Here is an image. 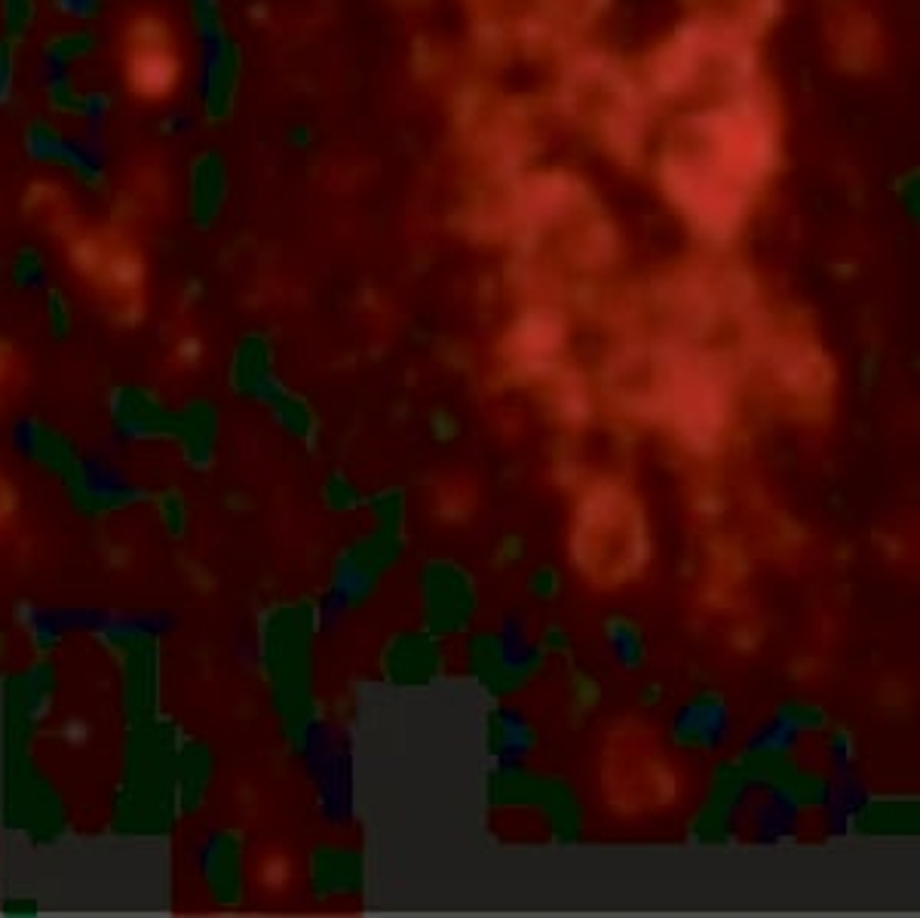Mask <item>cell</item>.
<instances>
[{
    "label": "cell",
    "mask_w": 920,
    "mask_h": 918,
    "mask_svg": "<svg viewBox=\"0 0 920 918\" xmlns=\"http://www.w3.org/2000/svg\"><path fill=\"white\" fill-rule=\"evenodd\" d=\"M16 283L22 293L28 296H49V271L44 259L25 255V262L16 267Z\"/></svg>",
    "instance_id": "obj_14"
},
{
    "label": "cell",
    "mask_w": 920,
    "mask_h": 918,
    "mask_svg": "<svg viewBox=\"0 0 920 918\" xmlns=\"http://www.w3.org/2000/svg\"><path fill=\"white\" fill-rule=\"evenodd\" d=\"M13 96V56H10V44H0V105H7Z\"/></svg>",
    "instance_id": "obj_19"
},
{
    "label": "cell",
    "mask_w": 920,
    "mask_h": 918,
    "mask_svg": "<svg viewBox=\"0 0 920 918\" xmlns=\"http://www.w3.org/2000/svg\"><path fill=\"white\" fill-rule=\"evenodd\" d=\"M222 857H225V836H218V833H203L191 845V863H194L196 875H203V879H212L218 872Z\"/></svg>",
    "instance_id": "obj_12"
},
{
    "label": "cell",
    "mask_w": 920,
    "mask_h": 918,
    "mask_svg": "<svg viewBox=\"0 0 920 918\" xmlns=\"http://www.w3.org/2000/svg\"><path fill=\"white\" fill-rule=\"evenodd\" d=\"M0 16L7 25V44L22 40L34 22V0H3L0 3Z\"/></svg>",
    "instance_id": "obj_13"
},
{
    "label": "cell",
    "mask_w": 920,
    "mask_h": 918,
    "mask_svg": "<svg viewBox=\"0 0 920 918\" xmlns=\"http://www.w3.org/2000/svg\"><path fill=\"white\" fill-rule=\"evenodd\" d=\"M203 56H200V99L203 115L212 123H222L234 111L237 86H240V52L227 40V34L203 37Z\"/></svg>",
    "instance_id": "obj_5"
},
{
    "label": "cell",
    "mask_w": 920,
    "mask_h": 918,
    "mask_svg": "<svg viewBox=\"0 0 920 918\" xmlns=\"http://www.w3.org/2000/svg\"><path fill=\"white\" fill-rule=\"evenodd\" d=\"M19 627L37 645H56L71 633L101 642H147L172 633L176 615L108 606H22Z\"/></svg>",
    "instance_id": "obj_2"
},
{
    "label": "cell",
    "mask_w": 920,
    "mask_h": 918,
    "mask_svg": "<svg viewBox=\"0 0 920 918\" xmlns=\"http://www.w3.org/2000/svg\"><path fill=\"white\" fill-rule=\"evenodd\" d=\"M7 354H10V350H7V347H0V394H3V381H7V362H3Z\"/></svg>",
    "instance_id": "obj_21"
},
{
    "label": "cell",
    "mask_w": 920,
    "mask_h": 918,
    "mask_svg": "<svg viewBox=\"0 0 920 918\" xmlns=\"http://www.w3.org/2000/svg\"><path fill=\"white\" fill-rule=\"evenodd\" d=\"M7 443H10V449L16 452L19 458L37 461L44 455V449H47V433H44V425L37 418L16 415L10 421V427H7Z\"/></svg>",
    "instance_id": "obj_9"
},
{
    "label": "cell",
    "mask_w": 920,
    "mask_h": 918,
    "mask_svg": "<svg viewBox=\"0 0 920 918\" xmlns=\"http://www.w3.org/2000/svg\"><path fill=\"white\" fill-rule=\"evenodd\" d=\"M154 437H157V430H154L151 421L135 418V415H120V418H113L111 433L105 437V445H101V449H108V452L117 455V452H123V449H135V445L151 443Z\"/></svg>",
    "instance_id": "obj_10"
},
{
    "label": "cell",
    "mask_w": 920,
    "mask_h": 918,
    "mask_svg": "<svg viewBox=\"0 0 920 918\" xmlns=\"http://www.w3.org/2000/svg\"><path fill=\"white\" fill-rule=\"evenodd\" d=\"M59 740H65L68 747H86L93 740V725L83 719V716H68L62 725H59Z\"/></svg>",
    "instance_id": "obj_16"
},
{
    "label": "cell",
    "mask_w": 920,
    "mask_h": 918,
    "mask_svg": "<svg viewBox=\"0 0 920 918\" xmlns=\"http://www.w3.org/2000/svg\"><path fill=\"white\" fill-rule=\"evenodd\" d=\"M93 47H96V37H93L89 32H83V28H74V32L56 34L44 52H49V56H56L59 62L71 65V62H81V59H86V56L93 52Z\"/></svg>",
    "instance_id": "obj_11"
},
{
    "label": "cell",
    "mask_w": 920,
    "mask_h": 918,
    "mask_svg": "<svg viewBox=\"0 0 920 918\" xmlns=\"http://www.w3.org/2000/svg\"><path fill=\"white\" fill-rule=\"evenodd\" d=\"M172 357H176L178 366L184 369H194L196 362L203 360V342L196 335H181L172 347Z\"/></svg>",
    "instance_id": "obj_17"
},
{
    "label": "cell",
    "mask_w": 920,
    "mask_h": 918,
    "mask_svg": "<svg viewBox=\"0 0 920 918\" xmlns=\"http://www.w3.org/2000/svg\"><path fill=\"white\" fill-rule=\"evenodd\" d=\"M774 166V120L755 99H733L684 120L669 135L660 154V184L700 234L727 240Z\"/></svg>",
    "instance_id": "obj_1"
},
{
    "label": "cell",
    "mask_w": 920,
    "mask_h": 918,
    "mask_svg": "<svg viewBox=\"0 0 920 918\" xmlns=\"http://www.w3.org/2000/svg\"><path fill=\"white\" fill-rule=\"evenodd\" d=\"M56 10L71 19H93L101 10V0H56Z\"/></svg>",
    "instance_id": "obj_18"
},
{
    "label": "cell",
    "mask_w": 920,
    "mask_h": 918,
    "mask_svg": "<svg viewBox=\"0 0 920 918\" xmlns=\"http://www.w3.org/2000/svg\"><path fill=\"white\" fill-rule=\"evenodd\" d=\"M120 68L135 99L166 102L181 83L176 32L160 13H139L120 32Z\"/></svg>",
    "instance_id": "obj_3"
},
{
    "label": "cell",
    "mask_w": 920,
    "mask_h": 918,
    "mask_svg": "<svg viewBox=\"0 0 920 918\" xmlns=\"http://www.w3.org/2000/svg\"><path fill=\"white\" fill-rule=\"evenodd\" d=\"M562 342V326L559 320L552 317L549 311H531L522 326H518V345H522V354L531 357L534 362H540L543 357H549L555 345Z\"/></svg>",
    "instance_id": "obj_7"
},
{
    "label": "cell",
    "mask_w": 920,
    "mask_h": 918,
    "mask_svg": "<svg viewBox=\"0 0 920 918\" xmlns=\"http://www.w3.org/2000/svg\"><path fill=\"white\" fill-rule=\"evenodd\" d=\"M74 486L77 492L98 508H130L147 501V489L139 486L132 474L108 449H89L74 461Z\"/></svg>",
    "instance_id": "obj_4"
},
{
    "label": "cell",
    "mask_w": 920,
    "mask_h": 918,
    "mask_svg": "<svg viewBox=\"0 0 920 918\" xmlns=\"http://www.w3.org/2000/svg\"><path fill=\"white\" fill-rule=\"evenodd\" d=\"M227 194V169L218 154H200L191 164V213L200 222L222 210Z\"/></svg>",
    "instance_id": "obj_6"
},
{
    "label": "cell",
    "mask_w": 920,
    "mask_h": 918,
    "mask_svg": "<svg viewBox=\"0 0 920 918\" xmlns=\"http://www.w3.org/2000/svg\"><path fill=\"white\" fill-rule=\"evenodd\" d=\"M184 123H188V117L181 115V117H166V120H163V130L166 132H176V135H184V132H188V127H184Z\"/></svg>",
    "instance_id": "obj_20"
},
{
    "label": "cell",
    "mask_w": 920,
    "mask_h": 918,
    "mask_svg": "<svg viewBox=\"0 0 920 918\" xmlns=\"http://www.w3.org/2000/svg\"><path fill=\"white\" fill-rule=\"evenodd\" d=\"M289 872H291L289 860H286V857H276L274 854V857L261 860V885L267 887V891H271V887L279 891V887L289 882Z\"/></svg>",
    "instance_id": "obj_15"
},
{
    "label": "cell",
    "mask_w": 920,
    "mask_h": 918,
    "mask_svg": "<svg viewBox=\"0 0 920 918\" xmlns=\"http://www.w3.org/2000/svg\"><path fill=\"white\" fill-rule=\"evenodd\" d=\"M25 148H28V154H32L34 160H40V164L65 166L68 135L59 130V127L37 120V123H32L28 132H25Z\"/></svg>",
    "instance_id": "obj_8"
}]
</instances>
